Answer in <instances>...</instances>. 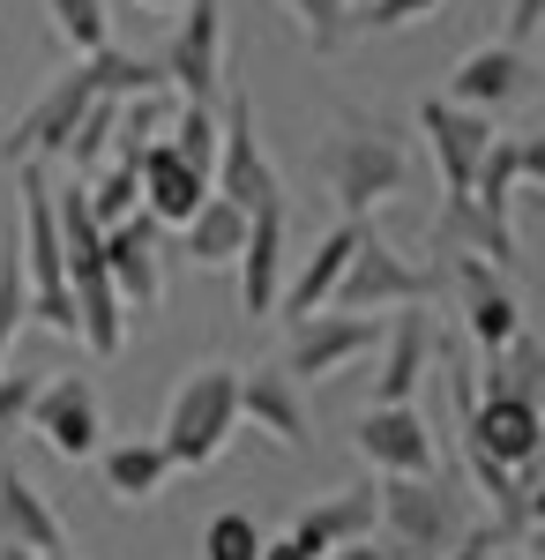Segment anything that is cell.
Instances as JSON below:
<instances>
[{
    "label": "cell",
    "instance_id": "1",
    "mask_svg": "<svg viewBox=\"0 0 545 560\" xmlns=\"http://www.w3.org/2000/svg\"><path fill=\"white\" fill-rule=\"evenodd\" d=\"M314 173L336 195L344 217H374L389 195H404L411 179V150L389 120H367V113H336V128L314 142Z\"/></svg>",
    "mask_w": 545,
    "mask_h": 560
},
{
    "label": "cell",
    "instance_id": "2",
    "mask_svg": "<svg viewBox=\"0 0 545 560\" xmlns=\"http://www.w3.org/2000/svg\"><path fill=\"white\" fill-rule=\"evenodd\" d=\"M15 247H23L31 322H45L53 337H76V284H68V247H60V210H53L45 158H31V165H23V217H15Z\"/></svg>",
    "mask_w": 545,
    "mask_h": 560
},
{
    "label": "cell",
    "instance_id": "3",
    "mask_svg": "<svg viewBox=\"0 0 545 560\" xmlns=\"http://www.w3.org/2000/svg\"><path fill=\"white\" fill-rule=\"evenodd\" d=\"M232 433H240V366H195L172 388L165 427H158L172 471H210L232 448Z\"/></svg>",
    "mask_w": 545,
    "mask_h": 560
},
{
    "label": "cell",
    "instance_id": "4",
    "mask_svg": "<svg viewBox=\"0 0 545 560\" xmlns=\"http://www.w3.org/2000/svg\"><path fill=\"white\" fill-rule=\"evenodd\" d=\"M381 523H389L396 560H441L463 538V509L441 486V471H419V478L389 471L381 478Z\"/></svg>",
    "mask_w": 545,
    "mask_h": 560
},
{
    "label": "cell",
    "instance_id": "5",
    "mask_svg": "<svg viewBox=\"0 0 545 560\" xmlns=\"http://www.w3.org/2000/svg\"><path fill=\"white\" fill-rule=\"evenodd\" d=\"M329 306L344 314H389V306H433V269H419L411 255H396L389 240H381L374 224L359 232V247L344 261V277H336Z\"/></svg>",
    "mask_w": 545,
    "mask_h": 560
},
{
    "label": "cell",
    "instance_id": "6",
    "mask_svg": "<svg viewBox=\"0 0 545 560\" xmlns=\"http://www.w3.org/2000/svg\"><path fill=\"white\" fill-rule=\"evenodd\" d=\"M210 187L224 202H240V210H262V202H277L285 195V179L269 165V150H262V128H254V97L247 90H224L217 97V173Z\"/></svg>",
    "mask_w": 545,
    "mask_h": 560
},
{
    "label": "cell",
    "instance_id": "7",
    "mask_svg": "<svg viewBox=\"0 0 545 560\" xmlns=\"http://www.w3.org/2000/svg\"><path fill=\"white\" fill-rule=\"evenodd\" d=\"M158 68H165V90L195 97V105L224 97V0H187L179 31L158 52Z\"/></svg>",
    "mask_w": 545,
    "mask_h": 560
},
{
    "label": "cell",
    "instance_id": "8",
    "mask_svg": "<svg viewBox=\"0 0 545 560\" xmlns=\"http://www.w3.org/2000/svg\"><path fill=\"white\" fill-rule=\"evenodd\" d=\"M23 433H38L60 464H90V456L105 448V404H97L90 374L38 382V396H31V427H23Z\"/></svg>",
    "mask_w": 545,
    "mask_h": 560
},
{
    "label": "cell",
    "instance_id": "9",
    "mask_svg": "<svg viewBox=\"0 0 545 560\" xmlns=\"http://www.w3.org/2000/svg\"><path fill=\"white\" fill-rule=\"evenodd\" d=\"M374 351H381V314H344V306H322V314L292 322L285 374H299V382H329V374L359 366V359H374Z\"/></svg>",
    "mask_w": 545,
    "mask_h": 560
},
{
    "label": "cell",
    "instance_id": "10",
    "mask_svg": "<svg viewBox=\"0 0 545 560\" xmlns=\"http://www.w3.org/2000/svg\"><path fill=\"white\" fill-rule=\"evenodd\" d=\"M90 97H97V60H76L68 75H53V83L38 90V105L8 128V165H31V158H60L68 150V135H76V120L90 113Z\"/></svg>",
    "mask_w": 545,
    "mask_h": 560
},
{
    "label": "cell",
    "instance_id": "11",
    "mask_svg": "<svg viewBox=\"0 0 545 560\" xmlns=\"http://www.w3.org/2000/svg\"><path fill=\"white\" fill-rule=\"evenodd\" d=\"M419 135H426V150H433L441 187H449V195H463V187H471V173H478V158L494 150V113L456 105V97L441 90V97H419Z\"/></svg>",
    "mask_w": 545,
    "mask_h": 560
},
{
    "label": "cell",
    "instance_id": "12",
    "mask_svg": "<svg viewBox=\"0 0 545 560\" xmlns=\"http://www.w3.org/2000/svg\"><path fill=\"white\" fill-rule=\"evenodd\" d=\"M285 261H292V210L285 195L262 202L247 217V247H240V314L247 322H269L277 300H285Z\"/></svg>",
    "mask_w": 545,
    "mask_h": 560
},
{
    "label": "cell",
    "instance_id": "13",
    "mask_svg": "<svg viewBox=\"0 0 545 560\" xmlns=\"http://www.w3.org/2000/svg\"><path fill=\"white\" fill-rule=\"evenodd\" d=\"M158 255H165V224L150 210L105 224V269H113V292H120L127 314H150L165 300V261Z\"/></svg>",
    "mask_w": 545,
    "mask_h": 560
},
{
    "label": "cell",
    "instance_id": "14",
    "mask_svg": "<svg viewBox=\"0 0 545 560\" xmlns=\"http://www.w3.org/2000/svg\"><path fill=\"white\" fill-rule=\"evenodd\" d=\"M351 441H359V456H367L381 478H389V471H404V478L441 471V456H433V427L419 419V404H367L359 427H351Z\"/></svg>",
    "mask_w": 545,
    "mask_h": 560
},
{
    "label": "cell",
    "instance_id": "15",
    "mask_svg": "<svg viewBox=\"0 0 545 560\" xmlns=\"http://www.w3.org/2000/svg\"><path fill=\"white\" fill-rule=\"evenodd\" d=\"M441 359V337L426 322V306H389L381 322V374H374V404H411Z\"/></svg>",
    "mask_w": 545,
    "mask_h": 560
},
{
    "label": "cell",
    "instance_id": "16",
    "mask_svg": "<svg viewBox=\"0 0 545 560\" xmlns=\"http://www.w3.org/2000/svg\"><path fill=\"white\" fill-rule=\"evenodd\" d=\"M240 427L269 433L277 448H314V419H306V382L285 374V366H254L240 374Z\"/></svg>",
    "mask_w": 545,
    "mask_h": 560
},
{
    "label": "cell",
    "instance_id": "17",
    "mask_svg": "<svg viewBox=\"0 0 545 560\" xmlns=\"http://www.w3.org/2000/svg\"><path fill=\"white\" fill-rule=\"evenodd\" d=\"M426 247H433V255H486L494 269H508V261H515V224L494 217L463 187V195H441V210L426 224Z\"/></svg>",
    "mask_w": 545,
    "mask_h": 560
},
{
    "label": "cell",
    "instance_id": "18",
    "mask_svg": "<svg viewBox=\"0 0 545 560\" xmlns=\"http://www.w3.org/2000/svg\"><path fill=\"white\" fill-rule=\"evenodd\" d=\"M456 284H463V329H471L478 351H501V345L523 337V306H515V292L494 277L486 255H456Z\"/></svg>",
    "mask_w": 545,
    "mask_h": 560
},
{
    "label": "cell",
    "instance_id": "19",
    "mask_svg": "<svg viewBox=\"0 0 545 560\" xmlns=\"http://www.w3.org/2000/svg\"><path fill=\"white\" fill-rule=\"evenodd\" d=\"M374 523H381V486H336V493H322L314 509H299L292 516V538L306 546V553L322 560L329 546H351V538H374Z\"/></svg>",
    "mask_w": 545,
    "mask_h": 560
},
{
    "label": "cell",
    "instance_id": "20",
    "mask_svg": "<svg viewBox=\"0 0 545 560\" xmlns=\"http://www.w3.org/2000/svg\"><path fill=\"white\" fill-rule=\"evenodd\" d=\"M531 90V60H523V45H471L456 60V75H449V97L456 105H478V113H501Z\"/></svg>",
    "mask_w": 545,
    "mask_h": 560
},
{
    "label": "cell",
    "instance_id": "21",
    "mask_svg": "<svg viewBox=\"0 0 545 560\" xmlns=\"http://www.w3.org/2000/svg\"><path fill=\"white\" fill-rule=\"evenodd\" d=\"M135 165H142V210L158 217L165 232H179L187 217L202 210V195H210V173H202V165H187V158L172 150L165 135H158V142H150Z\"/></svg>",
    "mask_w": 545,
    "mask_h": 560
},
{
    "label": "cell",
    "instance_id": "22",
    "mask_svg": "<svg viewBox=\"0 0 545 560\" xmlns=\"http://www.w3.org/2000/svg\"><path fill=\"white\" fill-rule=\"evenodd\" d=\"M359 232H367V217H336L329 232H322V247L299 261V277H285V300H277L285 322H306V314L329 306L336 277H344V261H351V247H359Z\"/></svg>",
    "mask_w": 545,
    "mask_h": 560
},
{
    "label": "cell",
    "instance_id": "23",
    "mask_svg": "<svg viewBox=\"0 0 545 560\" xmlns=\"http://www.w3.org/2000/svg\"><path fill=\"white\" fill-rule=\"evenodd\" d=\"M0 546H23V553H60L68 546V523L53 516V501L15 464H0Z\"/></svg>",
    "mask_w": 545,
    "mask_h": 560
},
{
    "label": "cell",
    "instance_id": "24",
    "mask_svg": "<svg viewBox=\"0 0 545 560\" xmlns=\"http://www.w3.org/2000/svg\"><path fill=\"white\" fill-rule=\"evenodd\" d=\"M179 247H187V261L195 269H224V261H240V247H247V210L240 202H224V195H202V210L179 224Z\"/></svg>",
    "mask_w": 545,
    "mask_h": 560
},
{
    "label": "cell",
    "instance_id": "25",
    "mask_svg": "<svg viewBox=\"0 0 545 560\" xmlns=\"http://www.w3.org/2000/svg\"><path fill=\"white\" fill-rule=\"evenodd\" d=\"M97 471H105L113 501H158L172 478V456L165 441H113V448H97Z\"/></svg>",
    "mask_w": 545,
    "mask_h": 560
},
{
    "label": "cell",
    "instance_id": "26",
    "mask_svg": "<svg viewBox=\"0 0 545 560\" xmlns=\"http://www.w3.org/2000/svg\"><path fill=\"white\" fill-rule=\"evenodd\" d=\"M478 388H515V396H531V404L545 411V345H538V337H515V345L486 351Z\"/></svg>",
    "mask_w": 545,
    "mask_h": 560
},
{
    "label": "cell",
    "instance_id": "27",
    "mask_svg": "<svg viewBox=\"0 0 545 560\" xmlns=\"http://www.w3.org/2000/svg\"><path fill=\"white\" fill-rule=\"evenodd\" d=\"M76 179H83L97 224H120V217L142 210V165H135V158H105L97 173H76Z\"/></svg>",
    "mask_w": 545,
    "mask_h": 560
},
{
    "label": "cell",
    "instance_id": "28",
    "mask_svg": "<svg viewBox=\"0 0 545 560\" xmlns=\"http://www.w3.org/2000/svg\"><path fill=\"white\" fill-rule=\"evenodd\" d=\"M113 128H120V97H113V90H97V97H90V113L76 120V135H68V150H60V158H68L76 173H97V165L113 158Z\"/></svg>",
    "mask_w": 545,
    "mask_h": 560
},
{
    "label": "cell",
    "instance_id": "29",
    "mask_svg": "<svg viewBox=\"0 0 545 560\" xmlns=\"http://www.w3.org/2000/svg\"><path fill=\"white\" fill-rule=\"evenodd\" d=\"M45 15H53V38L76 45V52L113 45V15H105V0H45Z\"/></svg>",
    "mask_w": 545,
    "mask_h": 560
},
{
    "label": "cell",
    "instance_id": "30",
    "mask_svg": "<svg viewBox=\"0 0 545 560\" xmlns=\"http://www.w3.org/2000/svg\"><path fill=\"white\" fill-rule=\"evenodd\" d=\"M23 322H31V284H23V247L8 232L0 240V366H8V345H15Z\"/></svg>",
    "mask_w": 545,
    "mask_h": 560
},
{
    "label": "cell",
    "instance_id": "31",
    "mask_svg": "<svg viewBox=\"0 0 545 560\" xmlns=\"http://www.w3.org/2000/svg\"><path fill=\"white\" fill-rule=\"evenodd\" d=\"M299 15V31L314 52H336V45H351V0H285Z\"/></svg>",
    "mask_w": 545,
    "mask_h": 560
},
{
    "label": "cell",
    "instance_id": "32",
    "mask_svg": "<svg viewBox=\"0 0 545 560\" xmlns=\"http://www.w3.org/2000/svg\"><path fill=\"white\" fill-rule=\"evenodd\" d=\"M254 553H262V523H254L247 509L210 516V530H202V560H254Z\"/></svg>",
    "mask_w": 545,
    "mask_h": 560
},
{
    "label": "cell",
    "instance_id": "33",
    "mask_svg": "<svg viewBox=\"0 0 545 560\" xmlns=\"http://www.w3.org/2000/svg\"><path fill=\"white\" fill-rule=\"evenodd\" d=\"M441 0H367V8H351V38H374V31H404V23H419L433 15Z\"/></svg>",
    "mask_w": 545,
    "mask_h": 560
},
{
    "label": "cell",
    "instance_id": "34",
    "mask_svg": "<svg viewBox=\"0 0 545 560\" xmlns=\"http://www.w3.org/2000/svg\"><path fill=\"white\" fill-rule=\"evenodd\" d=\"M31 396H38V374H8L0 366V441H15L31 427Z\"/></svg>",
    "mask_w": 545,
    "mask_h": 560
},
{
    "label": "cell",
    "instance_id": "35",
    "mask_svg": "<svg viewBox=\"0 0 545 560\" xmlns=\"http://www.w3.org/2000/svg\"><path fill=\"white\" fill-rule=\"evenodd\" d=\"M515 165H523V179H531V187H545V113H538V128L515 135Z\"/></svg>",
    "mask_w": 545,
    "mask_h": 560
},
{
    "label": "cell",
    "instance_id": "36",
    "mask_svg": "<svg viewBox=\"0 0 545 560\" xmlns=\"http://www.w3.org/2000/svg\"><path fill=\"white\" fill-rule=\"evenodd\" d=\"M545 31V0H508V45H531Z\"/></svg>",
    "mask_w": 545,
    "mask_h": 560
},
{
    "label": "cell",
    "instance_id": "37",
    "mask_svg": "<svg viewBox=\"0 0 545 560\" xmlns=\"http://www.w3.org/2000/svg\"><path fill=\"white\" fill-rule=\"evenodd\" d=\"M322 560H396V546H374V538H351V546H329Z\"/></svg>",
    "mask_w": 545,
    "mask_h": 560
},
{
    "label": "cell",
    "instance_id": "38",
    "mask_svg": "<svg viewBox=\"0 0 545 560\" xmlns=\"http://www.w3.org/2000/svg\"><path fill=\"white\" fill-rule=\"evenodd\" d=\"M254 560H314V553H306L292 530H285V538H262V553H254Z\"/></svg>",
    "mask_w": 545,
    "mask_h": 560
},
{
    "label": "cell",
    "instance_id": "39",
    "mask_svg": "<svg viewBox=\"0 0 545 560\" xmlns=\"http://www.w3.org/2000/svg\"><path fill=\"white\" fill-rule=\"evenodd\" d=\"M515 553H523V560H545V523H523V538H515Z\"/></svg>",
    "mask_w": 545,
    "mask_h": 560
},
{
    "label": "cell",
    "instance_id": "40",
    "mask_svg": "<svg viewBox=\"0 0 545 560\" xmlns=\"http://www.w3.org/2000/svg\"><path fill=\"white\" fill-rule=\"evenodd\" d=\"M523 516L545 523V478H531V486H523Z\"/></svg>",
    "mask_w": 545,
    "mask_h": 560
},
{
    "label": "cell",
    "instance_id": "41",
    "mask_svg": "<svg viewBox=\"0 0 545 560\" xmlns=\"http://www.w3.org/2000/svg\"><path fill=\"white\" fill-rule=\"evenodd\" d=\"M0 560H38V553H23V546H0Z\"/></svg>",
    "mask_w": 545,
    "mask_h": 560
},
{
    "label": "cell",
    "instance_id": "42",
    "mask_svg": "<svg viewBox=\"0 0 545 560\" xmlns=\"http://www.w3.org/2000/svg\"><path fill=\"white\" fill-rule=\"evenodd\" d=\"M494 560H523V553H515V546H494Z\"/></svg>",
    "mask_w": 545,
    "mask_h": 560
},
{
    "label": "cell",
    "instance_id": "43",
    "mask_svg": "<svg viewBox=\"0 0 545 560\" xmlns=\"http://www.w3.org/2000/svg\"><path fill=\"white\" fill-rule=\"evenodd\" d=\"M38 560H76V553H68V546H60V553H38Z\"/></svg>",
    "mask_w": 545,
    "mask_h": 560
},
{
    "label": "cell",
    "instance_id": "44",
    "mask_svg": "<svg viewBox=\"0 0 545 560\" xmlns=\"http://www.w3.org/2000/svg\"><path fill=\"white\" fill-rule=\"evenodd\" d=\"M142 8H179V0H142Z\"/></svg>",
    "mask_w": 545,
    "mask_h": 560
}]
</instances>
